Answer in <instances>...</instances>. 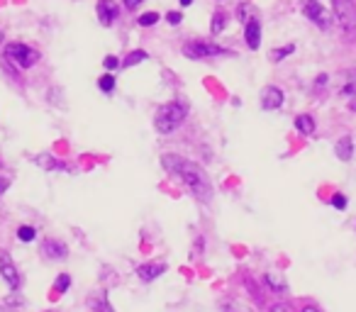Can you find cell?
Masks as SVG:
<instances>
[{
    "instance_id": "1",
    "label": "cell",
    "mask_w": 356,
    "mask_h": 312,
    "mask_svg": "<svg viewBox=\"0 0 356 312\" xmlns=\"http://www.w3.org/2000/svg\"><path fill=\"white\" fill-rule=\"evenodd\" d=\"M161 164H163V169L171 171L173 176H178V179L184 181V186L195 198L205 200V203L213 198V183H210L203 166L193 164V161L184 159V156H176V154H166L161 159Z\"/></svg>"
},
{
    "instance_id": "2",
    "label": "cell",
    "mask_w": 356,
    "mask_h": 312,
    "mask_svg": "<svg viewBox=\"0 0 356 312\" xmlns=\"http://www.w3.org/2000/svg\"><path fill=\"white\" fill-rule=\"evenodd\" d=\"M186 120V108L178 100H171V103L161 105L154 115V127H156L159 134H171L173 129H178Z\"/></svg>"
},
{
    "instance_id": "3",
    "label": "cell",
    "mask_w": 356,
    "mask_h": 312,
    "mask_svg": "<svg viewBox=\"0 0 356 312\" xmlns=\"http://www.w3.org/2000/svg\"><path fill=\"white\" fill-rule=\"evenodd\" d=\"M332 8H334V17L332 20L339 25V30L344 32L349 40L356 37V6L351 0H332Z\"/></svg>"
},
{
    "instance_id": "4",
    "label": "cell",
    "mask_w": 356,
    "mask_h": 312,
    "mask_svg": "<svg viewBox=\"0 0 356 312\" xmlns=\"http://www.w3.org/2000/svg\"><path fill=\"white\" fill-rule=\"evenodd\" d=\"M184 54L188 59H213V56H222V54H232V51L222 49L220 44L208 40H191L184 44Z\"/></svg>"
},
{
    "instance_id": "5",
    "label": "cell",
    "mask_w": 356,
    "mask_h": 312,
    "mask_svg": "<svg viewBox=\"0 0 356 312\" xmlns=\"http://www.w3.org/2000/svg\"><path fill=\"white\" fill-rule=\"evenodd\" d=\"M6 59L13 61V64H17L20 69H30V66H35L37 61H40V51L32 49V47L27 44H8L6 47Z\"/></svg>"
},
{
    "instance_id": "6",
    "label": "cell",
    "mask_w": 356,
    "mask_h": 312,
    "mask_svg": "<svg viewBox=\"0 0 356 312\" xmlns=\"http://www.w3.org/2000/svg\"><path fill=\"white\" fill-rule=\"evenodd\" d=\"M302 15L307 20H312V25L322 27V30H327L332 25V15L327 13L325 6H320V0H302Z\"/></svg>"
},
{
    "instance_id": "7",
    "label": "cell",
    "mask_w": 356,
    "mask_h": 312,
    "mask_svg": "<svg viewBox=\"0 0 356 312\" xmlns=\"http://www.w3.org/2000/svg\"><path fill=\"white\" fill-rule=\"evenodd\" d=\"M0 273H3V278H6V283L13 288V290L20 288V273H17V266L13 263V258L8 252H0Z\"/></svg>"
},
{
    "instance_id": "8",
    "label": "cell",
    "mask_w": 356,
    "mask_h": 312,
    "mask_svg": "<svg viewBox=\"0 0 356 312\" xmlns=\"http://www.w3.org/2000/svg\"><path fill=\"white\" fill-rule=\"evenodd\" d=\"M337 93L341 98H354L356 95V69H346L339 74V81H337Z\"/></svg>"
},
{
    "instance_id": "9",
    "label": "cell",
    "mask_w": 356,
    "mask_h": 312,
    "mask_svg": "<svg viewBox=\"0 0 356 312\" xmlns=\"http://www.w3.org/2000/svg\"><path fill=\"white\" fill-rule=\"evenodd\" d=\"M283 105V90L276 85H266L261 90V108L264 110H278Z\"/></svg>"
},
{
    "instance_id": "10",
    "label": "cell",
    "mask_w": 356,
    "mask_h": 312,
    "mask_svg": "<svg viewBox=\"0 0 356 312\" xmlns=\"http://www.w3.org/2000/svg\"><path fill=\"white\" fill-rule=\"evenodd\" d=\"M42 254H44L47 258H51V261H61V258H66L69 249H66V244L59 242V239H47V242L42 244Z\"/></svg>"
},
{
    "instance_id": "11",
    "label": "cell",
    "mask_w": 356,
    "mask_h": 312,
    "mask_svg": "<svg viewBox=\"0 0 356 312\" xmlns=\"http://www.w3.org/2000/svg\"><path fill=\"white\" fill-rule=\"evenodd\" d=\"M118 13H120V8L115 6L113 0H100L98 3V17L105 27H110L115 20H118Z\"/></svg>"
},
{
    "instance_id": "12",
    "label": "cell",
    "mask_w": 356,
    "mask_h": 312,
    "mask_svg": "<svg viewBox=\"0 0 356 312\" xmlns=\"http://www.w3.org/2000/svg\"><path fill=\"white\" fill-rule=\"evenodd\" d=\"M163 271H166V261H147L137 268L142 281H154V278H159Z\"/></svg>"
},
{
    "instance_id": "13",
    "label": "cell",
    "mask_w": 356,
    "mask_h": 312,
    "mask_svg": "<svg viewBox=\"0 0 356 312\" xmlns=\"http://www.w3.org/2000/svg\"><path fill=\"white\" fill-rule=\"evenodd\" d=\"M86 305H88L93 312H115V310H113V305H110V300H108V295H105L103 290L90 293L88 300H86Z\"/></svg>"
},
{
    "instance_id": "14",
    "label": "cell",
    "mask_w": 356,
    "mask_h": 312,
    "mask_svg": "<svg viewBox=\"0 0 356 312\" xmlns=\"http://www.w3.org/2000/svg\"><path fill=\"white\" fill-rule=\"evenodd\" d=\"M244 35H247L249 49H259V44H261V22H259V20L247 22V27H244Z\"/></svg>"
},
{
    "instance_id": "15",
    "label": "cell",
    "mask_w": 356,
    "mask_h": 312,
    "mask_svg": "<svg viewBox=\"0 0 356 312\" xmlns=\"http://www.w3.org/2000/svg\"><path fill=\"white\" fill-rule=\"evenodd\" d=\"M334 151H337V156H339L341 161H349L351 156H354V139H351V137H341L339 142H337Z\"/></svg>"
},
{
    "instance_id": "16",
    "label": "cell",
    "mask_w": 356,
    "mask_h": 312,
    "mask_svg": "<svg viewBox=\"0 0 356 312\" xmlns=\"http://www.w3.org/2000/svg\"><path fill=\"white\" fill-rule=\"evenodd\" d=\"M296 129L300 134H312L315 132V120L310 115H298L296 117Z\"/></svg>"
},
{
    "instance_id": "17",
    "label": "cell",
    "mask_w": 356,
    "mask_h": 312,
    "mask_svg": "<svg viewBox=\"0 0 356 312\" xmlns=\"http://www.w3.org/2000/svg\"><path fill=\"white\" fill-rule=\"evenodd\" d=\"M237 17H239V22H244V25H247V22L257 20V8L247 6V3H244V6L237 8Z\"/></svg>"
},
{
    "instance_id": "18",
    "label": "cell",
    "mask_w": 356,
    "mask_h": 312,
    "mask_svg": "<svg viewBox=\"0 0 356 312\" xmlns=\"http://www.w3.org/2000/svg\"><path fill=\"white\" fill-rule=\"evenodd\" d=\"M266 283L273 288V290H278V293H281V290H286V288H288L286 278H283L281 273H273V271H271V273H266Z\"/></svg>"
},
{
    "instance_id": "19",
    "label": "cell",
    "mask_w": 356,
    "mask_h": 312,
    "mask_svg": "<svg viewBox=\"0 0 356 312\" xmlns=\"http://www.w3.org/2000/svg\"><path fill=\"white\" fill-rule=\"evenodd\" d=\"M225 27H227V17H225V13H215L213 25H210V32H213V35H220Z\"/></svg>"
},
{
    "instance_id": "20",
    "label": "cell",
    "mask_w": 356,
    "mask_h": 312,
    "mask_svg": "<svg viewBox=\"0 0 356 312\" xmlns=\"http://www.w3.org/2000/svg\"><path fill=\"white\" fill-rule=\"evenodd\" d=\"M144 59H147V51L137 49V51H132V54H127V59L122 61V66H124V69H129V66H137V64H142Z\"/></svg>"
},
{
    "instance_id": "21",
    "label": "cell",
    "mask_w": 356,
    "mask_h": 312,
    "mask_svg": "<svg viewBox=\"0 0 356 312\" xmlns=\"http://www.w3.org/2000/svg\"><path fill=\"white\" fill-rule=\"evenodd\" d=\"M293 51H296V47H293V44L283 47V49H271V51H268V59H271V61H283L286 56H291Z\"/></svg>"
},
{
    "instance_id": "22",
    "label": "cell",
    "mask_w": 356,
    "mask_h": 312,
    "mask_svg": "<svg viewBox=\"0 0 356 312\" xmlns=\"http://www.w3.org/2000/svg\"><path fill=\"white\" fill-rule=\"evenodd\" d=\"M98 88L103 90V93H113L115 90V76L113 74H105L98 79Z\"/></svg>"
},
{
    "instance_id": "23",
    "label": "cell",
    "mask_w": 356,
    "mask_h": 312,
    "mask_svg": "<svg viewBox=\"0 0 356 312\" xmlns=\"http://www.w3.org/2000/svg\"><path fill=\"white\" fill-rule=\"evenodd\" d=\"M69 286H71V276H69V273H61V276L56 278V283H54V293H56V295H61V293L69 290Z\"/></svg>"
},
{
    "instance_id": "24",
    "label": "cell",
    "mask_w": 356,
    "mask_h": 312,
    "mask_svg": "<svg viewBox=\"0 0 356 312\" xmlns=\"http://www.w3.org/2000/svg\"><path fill=\"white\" fill-rule=\"evenodd\" d=\"M137 22L142 27H152V25H156V22H159V15H156V13H144V15H139Z\"/></svg>"
},
{
    "instance_id": "25",
    "label": "cell",
    "mask_w": 356,
    "mask_h": 312,
    "mask_svg": "<svg viewBox=\"0 0 356 312\" xmlns=\"http://www.w3.org/2000/svg\"><path fill=\"white\" fill-rule=\"evenodd\" d=\"M35 234H37L35 227H27V224L17 229V239H20V242H32V239H35Z\"/></svg>"
},
{
    "instance_id": "26",
    "label": "cell",
    "mask_w": 356,
    "mask_h": 312,
    "mask_svg": "<svg viewBox=\"0 0 356 312\" xmlns=\"http://www.w3.org/2000/svg\"><path fill=\"white\" fill-rule=\"evenodd\" d=\"M37 164H40V166H44V169H56V166H59L54 159H51L49 154H42V156H37Z\"/></svg>"
},
{
    "instance_id": "27",
    "label": "cell",
    "mask_w": 356,
    "mask_h": 312,
    "mask_svg": "<svg viewBox=\"0 0 356 312\" xmlns=\"http://www.w3.org/2000/svg\"><path fill=\"white\" fill-rule=\"evenodd\" d=\"M332 205H334L337 210H344V208H346V198H344V195L337 193L334 198H332Z\"/></svg>"
},
{
    "instance_id": "28",
    "label": "cell",
    "mask_w": 356,
    "mask_h": 312,
    "mask_svg": "<svg viewBox=\"0 0 356 312\" xmlns=\"http://www.w3.org/2000/svg\"><path fill=\"white\" fill-rule=\"evenodd\" d=\"M118 66H120L118 56H105V69H108V71H115Z\"/></svg>"
},
{
    "instance_id": "29",
    "label": "cell",
    "mask_w": 356,
    "mask_h": 312,
    "mask_svg": "<svg viewBox=\"0 0 356 312\" xmlns=\"http://www.w3.org/2000/svg\"><path fill=\"white\" fill-rule=\"evenodd\" d=\"M166 20H168V25H178V22L184 20V15H181V13H168Z\"/></svg>"
},
{
    "instance_id": "30",
    "label": "cell",
    "mask_w": 356,
    "mask_h": 312,
    "mask_svg": "<svg viewBox=\"0 0 356 312\" xmlns=\"http://www.w3.org/2000/svg\"><path fill=\"white\" fill-rule=\"evenodd\" d=\"M271 312H293V307L288 302H278V305L271 307Z\"/></svg>"
},
{
    "instance_id": "31",
    "label": "cell",
    "mask_w": 356,
    "mask_h": 312,
    "mask_svg": "<svg viewBox=\"0 0 356 312\" xmlns=\"http://www.w3.org/2000/svg\"><path fill=\"white\" fill-rule=\"evenodd\" d=\"M139 6H142V0H124V8H127V10H137Z\"/></svg>"
},
{
    "instance_id": "32",
    "label": "cell",
    "mask_w": 356,
    "mask_h": 312,
    "mask_svg": "<svg viewBox=\"0 0 356 312\" xmlns=\"http://www.w3.org/2000/svg\"><path fill=\"white\" fill-rule=\"evenodd\" d=\"M8 188H10V179H6V176H0V195L6 193Z\"/></svg>"
},
{
    "instance_id": "33",
    "label": "cell",
    "mask_w": 356,
    "mask_h": 312,
    "mask_svg": "<svg viewBox=\"0 0 356 312\" xmlns=\"http://www.w3.org/2000/svg\"><path fill=\"white\" fill-rule=\"evenodd\" d=\"M315 85H317V88H320V85H327V76H325V74H322V76H317Z\"/></svg>"
},
{
    "instance_id": "34",
    "label": "cell",
    "mask_w": 356,
    "mask_h": 312,
    "mask_svg": "<svg viewBox=\"0 0 356 312\" xmlns=\"http://www.w3.org/2000/svg\"><path fill=\"white\" fill-rule=\"evenodd\" d=\"M349 110H354V113H356V95H354V98H349Z\"/></svg>"
},
{
    "instance_id": "35",
    "label": "cell",
    "mask_w": 356,
    "mask_h": 312,
    "mask_svg": "<svg viewBox=\"0 0 356 312\" xmlns=\"http://www.w3.org/2000/svg\"><path fill=\"white\" fill-rule=\"evenodd\" d=\"M300 312H320V310H317V307H312V305H307V307H302Z\"/></svg>"
},
{
    "instance_id": "36",
    "label": "cell",
    "mask_w": 356,
    "mask_h": 312,
    "mask_svg": "<svg viewBox=\"0 0 356 312\" xmlns=\"http://www.w3.org/2000/svg\"><path fill=\"white\" fill-rule=\"evenodd\" d=\"M178 3H181V6H184V8H188L191 3H193V0H178Z\"/></svg>"
},
{
    "instance_id": "37",
    "label": "cell",
    "mask_w": 356,
    "mask_h": 312,
    "mask_svg": "<svg viewBox=\"0 0 356 312\" xmlns=\"http://www.w3.org/2000/svg\"><path fill=\"white\" fill-rule=\"evenodd\" d=\"M0 312H17V310H10V307H0Z\"/></svg>"
},
{
    "instance_id": "38",
    "label": "cell",
    "mask_w": 356,
    "mask_h": 312,
    "mask_svg": "<svg viewBox=\"0 0 356 312\" xmlns=\"http://www.w3.org/2000/svg\"><path fill=\"white\" fill-rule=\"evenodd\" d=\"M0 42H3V32H0Z\"/></svg>"
}]
</instances>
